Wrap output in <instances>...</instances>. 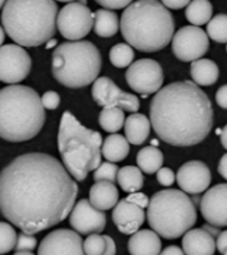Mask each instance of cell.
I'll return each mask as SVG.
<instances>
[{
    "label": "cell",
    "mask_w": 227,
    "mask_h": 255,
    "mask_svg": "<svg viewBox=\"0 0 227 255\" xmlns=\"http://www.w3.org/2000/svg\"><path fill=\"white\" fill-rule=\"evenodd\" d=\"M177 182L183 193H206L211 183L210 168L201 160H191L179 167L177 172Z\"/></svg>",
    "instance_id": "cell-17"
},
{
    "label": "cell",
    "mask_w": 227,
    "mask_h": 255,
    "mask_svg": "<svg viewBox=\"0 0 227 255\" xmlns=\"http://www.w3.org/2000/svg\"><path fill=\"white\" fill-rule=\"evenodd\" d=\"M219 138H221V143H222V146L227 150V125L222 128V135H221Z\"/></svg>",
    "instance_id": "cell-47"
},
{
    "label": "cell",
    "mask_w": 227,
    "mask_h": 255,
    "mask_svg": "<svg viewBox=\"0 0 227 255\" xmlns=\"http://www.w3.org/2000/svg\"><path fill=\"white\" fill-rule=\"evenodd\" d=\"M38 241L35 238L34 235L25 234V233H20L17 235V242L15 250L17 251H32L36 249Z\"/></svg>",
    "instance_id": "cell-35"
},
{
    "label": "cell",
    "mask_w": 227,
    "mask_h": 255,
    "mask_svg": "<svg viewBox=\"0 0 227 255\" xmlns=\"http://www.w3.org/2000/svg\"><path fill=\"white\" fill-rule=\"evenodd\" d=\"M162 4L166 7L167 9H182L187 8L190 4L189 0H163Z\"/></svg>",
    "instance_id": "cell-40"
},
{
    "label": "cell",
    "mask_w": 227,
    "mask_h": 255,
    "mask_svg": "<svg viewBox=\"0 0 227 255\" xmlns=\"http://www.w3.org/2000/svg\"><path fill=\"white\" fill-rule=\"evenodd\" d=\"M182 246L186 255H214L217 242L203 229H191L183 235Z\"/></svg>",
    "instance_id": "cell-19"
},
{
    "label": "cell",
    "mask_w": 227,
    "mask_h": 255,
    "mask_svg": "<svg viewBox=\"0 0 227 255\" xmlns=\"http://www.w3.org/2000/svg\"><path fill=\"white\" fill-rule=\"evenodd\" d=\"M84 254L86 255H105L106 239L105 235L91 234L83 242Z\"/></svg>",
    "instance_id": "cell-34"
},
{
    "label": "cell",
    "mask_w": 227,
    "mask_h": 255,
    "mask_svg": "<svg viewBox=\"0 0 227 255\" xmlns=\"http://www.w3.org/2000/svg\"><path fill=\"white\" fill-rule=\"evenodd\" d=\"M215 101H217V105L221 109L227 110V84L219 87V90L217 91V95H215Z\"/></svg>",
    "instance_id": "cell-41"
},
{
    "label": "cell",
    "mask_w": 227,
    "mask_h": 255,
    "mask_svg": "<svg viewBox=\"0 0 227 255\" xmlns=\"http://www.w3.org/2000/svg\"><path fill=\"white\" fill-rule=\"evenodd\" d=\"M156 179H158V182H159L162 186L168 187V186H171V184L177 180V176H175V174H174L171 168L162 167L159 171L156 172Z\"/></svg>",
    "instance_id": "cell-37"
},
{
    "label": "cell",
    "mask_w": 227,
    "mask_h": 255,
    "mask_svg": "<svg viewBox=\"0 0 227 255\" xmlns=\"http://www.w3.org/2000/svg\"><path fill=\"white\" fill-rule=\"evenodd\" d=\"M210 47L209 35L199 27L186 25L175 32L173 52L182 62H197Z\"/></svg>",
    "instance_id": "cell-11"
},
{
    "label": "cell",
    "mask_w": 227,
    "mask_h": 255,
    "mask_svg": "<svg viewBox=\"0 0 227 255\" xmlns=\"http://www.w3.org/2000/svg\"><path fill=\"white\" fill-rule=\"evenodd\" d=\"M106 239V251L105 255H115L116 254V245L114 242V239L109 235H105Z\"/></svg>",
    "instance_id": "cell-43"
},
{
    "label": "cell",
    "mask_w": 227,
    "mask_h": 255,
    "mask_svg": "<svg viewBox=\"0 0 227 255\" xmlns=\"http://www.w3.org/2000/svg\"><path fill=\"white\" fill-rule=\"evenodd\" d=\"M148 225L164 239H177L191 230L197 222V210L189 195L181 190L158 191L147 207Z\"/></svg>",
    "instance_id": "cell-8"
},
{
    "label": "cell",
    "mask_w": 227,
    "mask_h": 255,
    "mask_svg": "<svg viewBox=\"0 0 227 255\" xmlns=\"http://www.w3.org/2000/svg\"><path fill=\"white\" fill-rule=\"evenodd\" d=\"M102 135L90 130L72 115L64 111L58 132V148L63 166L75 180H84L95 171L102 160Z\"/></svg>",
    "instance_id": "cell-6"
},
{
    "label": "cell",
    "mask_w": 227,
    "mask_h": 255,
    "mask_svg": "<svg viewBox=\"0 0 227 255\" xmlns=\"http://www.w3.org/2000/svg\"><path fill=\"white\" fill-rule=\"evenodd\" d=\"M201 213L211 226H227V183L217 184L203 194Z\"/></svg>",
    "instance_id": "cell-16"
},
{
    "label": "cell",
    "mask_w": 227,
    "mask_h": 255,
    "mask_svg": "<svg viewBox=\"0 0 227 255\" xmlns=\"http://www.w3.org/2000/svg\"><path fill=\"white\" fill-rule=\"evenodd\" d=\"M44 122L42 98L34 88L12 84L0 90V138L13 143L30 140Z\"/></svg>",
    "instance_id": "cell-4"
},
{
    "label": "cell",
    "mask_w": 227,
    "mask_h": 255,
    "mask_svg": "<svg viewBox=\"0 0 227 255\" xmlns=\"http://www.w3.org/2000/svg\"><path fill=\"white\" fill-rule=\"evenodd\" d=\"M207 35L217 43L227 42V15L219 13L209 21L207 24Z\"/></svg>",
    "instance_id": "cell-31"
},
{
    "label": "cell",
    "mask_w": 227,
    "mask_h": 255,
    "mask_svg": "<svg viewBox=\"0 0 227 255\" xmlns=\"http://www.w3.org/2000/svg\"><path fill=\"white\" fill-rule=\"evenodd\" d=\"M213 5L207 0H194L190 1L189 7L186 8V19L194 25L209 24V21L213 19Z\"/></svg>",
    "instance_id": "cell-28"
},
{
    "label": "cell",
    "mask_w": 227,
    "mask_h": 255,
    "mask_svg": "<svg viewBox=\"0 0 227 255\" xmlns=\"http://www.w3.org/2000/svg\"><path fill=\"white\" fill-rule=\"evenodd\" d=\"M190 72L197 86H213L219 78L218 66L210 59H199L193 62Z\"/></svg>",
    "instance_id": "cell-23"
},
{
    "label": "cell",
    "mask_w": 227,
    "mask_h": 255,
    "mask_svg": "<svg viewBox=\"0 0 227 255\" xmlns=\"http://www.w3.org/2000/svg\"><path fill=\"white\" fill-rule=\"evenodd\" d=\"M58 4L46 1H5L1 12L3 28L20 47H38L54 39Z\"/></svg>",
    "instance_id": "cell-5"
},
{
    "label": "cell",
    "mask_w": 227,
    "mask_h": 255,
    "mask_svg": "<svg viewBox=\"0 0 227 255\" xmlns=\"http://www.w3.org/2000/svg\"><path fill=\"white\" fill-rule=\"evenodd\" d=\"M128 152H130V143L120 134L110 135L109 138H106L102 146V155L105 156V159H107V162L111 163L124 160Z\"/></svg>",
    "instance_id": "cell-24"
},
{
    "label": "cell",
    "mask_w": 227,
    "mask_h": 255,
    "mask_svg": "<svg viewBox=\"0 0 227 255\" xmlns=\"http://www.w3.org/2000/svg\"><path fill=\"white\" fill-rule=\"evenodd\" d=\"M223 255H227V250L225 251V253H223Z\"/></svg>",
    "instance_id": "cell-52"
},
{
    "label": "cell",
    "mask_w": 227,
    "mask_h": 255,
    "mask_svg": "<svg viewBox=\"0 0 227 255\" xmlns=\"http://www.w3.org/2000/svg\"><path fill=\"white\" fill-rule=\"evenodd\" d=\"M17 234L9 223L0 222V255L7 254L16 247Z\"/></svg>",
    "instance_id": "cell-32"
},
{
    "label": "cell",
    "mask_w": 227,
    "mask_h": 255,
    "mask_svg": "<svg viewBox=\"0 0 227 255\" xmlns=\"http://www.w3.org/2000/svg\"><path fill=\"white\" fill-rule=\"evenodd\" d=\"M102 70V55L87 40L64 42L52 52V75L68 88H82L95 83Z\"/></svg>",
    "instance_id": "cell-7"
},
{
    "label": "cell",
    "mask_w": 227,
    "mask_h": 255,
    "mask_svg": "<svg viewBox=\"0 0 227 255\" xmlns=\"http://www.w3.org/2000/svg\"><path fill=\"white\" fill-rule=\"evenodd\" d=\"M90 202L94 207L106 211L119 203V191L116 186L110 182H95L90 188Z\"/></svg>",
    "instance_id": "cell-21"
},
{
    "label": "cell",
    "mask_w": 227,
    "mask_h": 255,
    "mask_svg": "<svg viewBox=\"0 0 227 255\" xmlns=\"http://www.w3.org/2000/svg\"><path fill=\"white\" fill-rule=\"evenodd\" d=\"M175 21L170 9L156 0H139L120 17V32L127 44L142 52H156L173 40Z\"/></svg>",
    "instance_id": "cell-3"
},
{
    "label": "cell",
    "mask_w": 227,
    "mask_h": 255,
    "mask_svg": "<svg viewBox=\"0 0 227 255\" xmlns=\"http://www.w3.org/2000/svg\"><path fill=\"white\" fill-rule=\"evenodd\" d=\"M42 105L47 110H56L60 105V97L58 92L47 91L43 94Z\"/></svg>",
    "instance_id": "cell-36"
},
{
    "label": "cell",
    "mask_w": 227,
    "mask_h": 255,
    "mask_svg": "<svg viewBox=\"0 0 227 255\" xmlns=\"http://www.w3.org/2000/svg\"><path fill=\"white\" fill-rule=\"evenodd\" d=\"M127 201L131 202V203H134V205L139 206V207H142V209H144V207H148V205H150V199H148V197L146 195V194L143 193H132L130 194L128 197L126 198Z\"/></svg>",
    "instance_id": "cell-38"
},
{
    "label": "cell",
    "mask_w": 227,
    "mask_h": 255,
    "mask_svg": "<svg viewBox=\"0 0 227 255\" xmlns=\"http://www.w3.org/2000/svg\"><path fill=\"white\" fill-rule=\"evenodd\" d=\"M70 225L78 234H99L106 227V214L91 205L87 199L76 202L70 214Z\"/></svg>",
    "instance_id": "cell-15"
},
{
    "label": "cell",
    "mask_w": 227,
    "mask_h": 255,
    "mask_svg": "<svg viewBox=\"0 0 227 255\" xmlns=\"http://www.w3.org/2000/svg\"><path fill=\"white\" fill-rule=\"evenodd\" d=\"M203 230H206L207 233L210 235H213V237H219V234H221V231H219L218 227H215V226H211V225H205L203 226Z\"/></svg>",
    "instance_id": "cell-46"
},
{
    "label": "cell",
    "mask_w": 227,
    "mask_h": 255,
    "mask_svg": "<svg viewBox=\"0 0 227 255\" xmlns=\"http://www.w3.org/2000/svg\"><path fill=\"white\" fill-rule=\"evenodd\" d=\"M226 51H227V44H226Z\"/></svg>",
    "instance_id": "cell-53"
},
{
    "label": "cell",
    "mask_w": 227,
    "mask_h": 255,
    "mask_svg": "<svg viewBox=\"0 0 227 255\" xmlns=\"http://www.w3.org/2000/svg\"><path fill=\"white\" fill-rule=\"evenodd\" d=\"M5 39V31L4 28L0 25V47H3V42H4Z\"/></svg>",
    "instance_id": "cell-48"
},
{
    "label": "cell",
    "mask_w": 227,
    "mask_h": 255,
    "mask_svg": "<svg viewBox=\"0 0 227 255\" xmlns=\"http://www.w3.org/2000/svg\"><path fill=\"white\" fill-rule=\"evenodd\" d=\"M78 191L58 159L43 152L23 154L0 172V213L25 234H38L71 214Z\"/></svg>",
    "instance_id": "cell-1"
},
{
    "label": "cell",
    "mask_w": 227,
    "mask_h": 255,
    "mask_svg": "<svg viewBox=\"0 0 227 255\" xmlns=\"http://www.w3.org/2000/svg\"><path fill=\"white\" fill-rule=\"evenodd\" d=\"M127 84L142 98L156 94L162 90L164 75L162 66L152 59H139L132 63L126 72Z\"/></svg>",
    "instance_id": "cell-10"
},
{
    "label": "cell",
    "mask_w": 227,
    "mask_h": 255,
    "mask_svg": "<svg viewBox=\"0 0 227 255\" xmlns=\"http://www.w3.org/2000/svg\"><path fill=\"white\" fill-rule=\"evenodd\" d=\"M134 50L127 43H119L110 50V62L114 67L124 68L130 67L134 60Z\"/></svg>",
    "instance_id": "cell-30"
},
{
    "label": "cell",
    "mask_w": 227,
    "mask_h": 255,
    "mask_svg": "<svg viewBox=\"0 0 227 255\" xmlns=\"http://www.w3.org/2000/svg\"><path fill=\"white\" fill-rule=\"evenodd\" d=\"M136 163L140 171L146 174H154L158 172L162 168L163 164V154L158 147L148 146L140 148V151L136 155Z\"/></svg>",
    "instance_id": "cell-26"
},
{
    "label": "cell",
    "mask_w": 227,
    "mask_h": 255,
    "mask_svg": "<svg viewBox=\"0 0 227 255\" xmlns=\"http://www.w3.org/2000/svg\"><path fill=\"white\" fill-rule=\"evenodd\" d=\"M4 4H5V1H1V0H0V9L4 7Z\"/></svg>",
    "instance_id": "cell-51"
},
{
    "label": "cell",
    "mask_w": 227,
    "mask_h": 255,
    "mask_svg": "<svg viewBox=\"0 0 227 255\" xmlns=\"http://www.w3.org/2000/svg\"><path fill=\"white\" fill-rule=\"evenodd\" d=\"M120 27L119 17L110 9H98L94 13V31L101 38H111L116 34Z\"/></svg>",
    "instance_id": "cell-25"
},
{
    "label": "cell",
    "mask_w": 227,
    "mask_h": 255,
    "mask_svg": "<svg viewBox=\"0 0 227 255\" xmlns=\"http://www.w3.org/2000/svg\"><path fill=\"white\" fill-rule=\"evenodd\" d=\"M13 255H34V254H32V251H17V253H15Z\"/></svg>",
    "instance_id": "cell-50"
},
{
    "label": "cell",
    "mask_w": 227,
    "mask_h": 255,
    "mask_svg": "<svg viewBox=\"0 0 227 255\" xmlns=\"http://www.w3.org/2000/svg\"><path fill=\"white\" fill-rule=\"evenodd\" d=\"M150 122L156 136L167 144H199L213 128L210 98L194 82H175L162 87L150 105Z\"/></svg>",
    "instance_id": "cell-2"
},
{
    "label": "cell",
    "mask_w": 227,
    "mask_h": 255,
    "mask_svg": "<svg viewBox=\"0 0 227 255\" xmlns=\"http://www.w3.org/2000/svg\"><path fill=\"white\" fill-rule=\"evenodd\" d=\"M217 250L219 253H222V254L227 250V230L222 231L217 238Z\"/></svg>",
    "instance_id": "cell-42"
},
{
    "label": "cell",
    "mask_w": 227,
    "mask_h": 255,
    "mask_svg": "<svg viewBox=\"0 0 227 255\" xmlns=\"http://www.w3.org/2000/svg\"><path fill=\"white\" fill-rule=\"evenodd\" d=\"M91 94H93L94 101L103 109L118 107V109L127 111V113L136 114V111L140 107L138 97L120 90L107 76H102V78H98L95 80V83L93 84Z\"/></svg>",
    "instance_id": "cell-12"
},
{
    "label": "cell",
    "mask_w": 227,
    "mask_h": 255,
    "mask_svg": "<svg viewBox=\"0 0 227 255\" xmlns=\"http://www.w3.org/2000/svg\"><path fill=\"white\" fill-rule=\"evenodd\" d=\"M31 56L23 47L5 44L0 47V82L7 84L20 83L31 71Z\"/></svg>",
    "instance_id": "cell-13"
},
{
    "label": "cell",
    "mask_w": 227,
    "mask_h": 255,
    "mask_svg": "<svg viewBox=\"0 0 227 255\" xmlns=\"http://www.w3.org/2000/svg\"><path fill=\"white\" fill-rule=\"evenodd\" d=\"M151 130V122L143 114H131L124 123V132L128 143L139 146L147 140Z\"/></svg>",
    "instance_id": "cell-22"
},
{
    "label": "cell",
    "mask_w": 227,
    "mask_h": 255,
    "mask_svg": "<svg viewBox=\"0 0 227 255\" xmlns=\"http://www.w3.org/2000/svg\"><path fill=\"white\" fill-rule=\"evenodd\" d=\"M119 168L115 163L111 162H103L99 167L94 171V180L97 182H110L115 183L118 180Z\"/></svg>",
    "instance_id": "cell-33"
},
{
    "label": "cell",
    "mask_w": 227,
    "mask_h": 255,
    "mask_svg": "<svg viewBox=\"0 0 227 255\" xmlns=\"http://www.w3.org/2000/svg\"><path fill=\"white\" fill-rule=\"evenodd\" d=\"M162 242L154 230H140L131 235L128 251L131 255H160Z\"/></svg>",
    "instance_id": "cell-20"
},
{
    "label": "cell",
    "mask_w": 227,
    "mask_h": 255,
    "mask_svg": "<svg viewBox=\"0 0 227 255\" xmlns=\"http://www.w3.org/2000/svg\"><path fill=\"white\" fill-rule=\"evenodd\" d=\"M38 255H86L83 241L76 231L59 229L46 235L39 245Z\"/></svg>",
    "instance_id": "cell-14"
},
{
    "label": "cell",
    "mask_w": 227,
    "mask_h": 255,
    "mask_svg": "<svg viewBox=\"0 0 227 255\" xmlns=\"http://www.w3.org/2000/svg\"><path fill=\"white\" fill-rule=\"evenodd\" d=\"M218 172L222 175V178L227 180V154H225L219 160L218 164Z\"/></svg>",
    "instance_id": "cell-45"
},
{
    "label": "cell",
    "mask_w": 227,
    "mask_h": 255,
    "mask_svg": "<svg viewBox=\"0 0 227 255\" xmlns=\"http://www.w3.org/2000/svg\"><path fill=\"white\" fill-rule=\"evenodd\" d=\"M126 123L123 110L118 107L113 109H103L102 113L99 114V126L107 132H118L123 126Z\"/></svg>",
    "instance_id": "cell-29"
},
{
    "label": "cell",
    "mask_w": 227,
    "mask_h": 255,
    "mask_svg": "<svg viewBox=\"0 0 227 255\" xmlns=\"http://www.w3.org/2000/svg\"><path fill=\"white\" fill-rule=\"evenodd\" d=\"M56 27L64 39L79 42L93 29L94 13L86 1H72L59 11Z\"/></svg>",
    "instance_id": "cell-9"
},
{
    "label": "cell",
    "mask_w": 227,
    "mask_h": 255,
    "mask_svg": "<svg viewBox=\"0 0 227 255\" xmlns=\"http://www.w3.org/2000/svg\"><path fill=\"white\" fill-rule=\"evenodd\" d=\"M143 175L139 167L124 166V167L119 168L116 182L124 193H138L139 190H142L143 187Z\"/></svg>",
    "instance_id": "cell-27"
},
{
    "label": "cell",
    "mask_w": 227,
    "mask_h": 255,
    "mask_svg": "<svg viewBox=\"0 0 227 255\" xmlns=\"http://www.w3.org/2000/svg\"><path fill=\"white\" fill-rule=\"evenodd\" d=\"M98 4L102 5L105 9H119L127 8L131 4L130 0H107V1H98Z\"/></svg>",
    "instance_id": "cell-39"
},
{
    "label": "cell",
    "mask_w": 227,
    "mask_h": 255,
    "mask_svg": "<svg viewBox=\"0 0 227 255\" xmlns=\"http://www.w3.org/2000/svg\"><path fill=\"white\" fill-rule=\"evenodd\" d=\"M56 44H58V40H56V39H51L50 42H48L46 44V48H47V50H50V48L55 47V46H56Z\"/></svg>",
    "instance_id": "cell-49"
},
{
    "label": "cell",
    "mask_w": 227,
    "mask_h": 255,
    "mask_svg": "<svg viewBox=\"0 0 227 255\" xmlns=\"http://www.w3.org/2000/svg\"><path fill=\"white\" fill-rule=\"evenodd\" d=\"M144 219L146 215L143 209L127 199L119 201L118 205L114 207L113 221L122 234L134 235L135 233H138L140 226L144 223Z\"/></svg>",
    "instance_id": "cell-18"
},
{
    "label": "cell",
    "mask_w": 227,
    "mask_h": 255,
    "mask_svg": "<svg viewBox=\"0 0 227 255\" xmlns=\"http://www.w3.org/2000/svg\"><path fill=\"white\" fill-rule=\"evenodd\" d=\"M160 255H186V254H185V251H183V249H181V247L168 246L166 247L162 253H160Z\"/></svg>",
    "instance_id": "cell-44"
}]
</instances>
